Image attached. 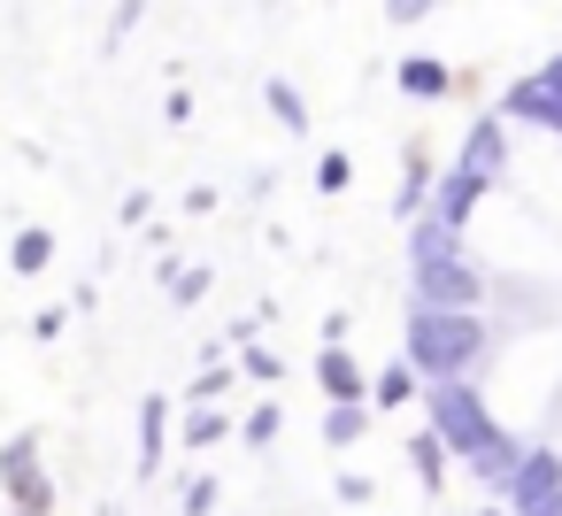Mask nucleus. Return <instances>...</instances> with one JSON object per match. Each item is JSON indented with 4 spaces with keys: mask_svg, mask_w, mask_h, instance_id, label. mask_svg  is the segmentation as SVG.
<instances>
[{
    "mask_svg": "<svg viewBox=\"0 0 562 516\" xmlns=\"http://www.w3.org/2000/svg\"><path fill=\"white\" fill-rule=\"evenodd\" d=\"M370 493H378V485H370V478H362V470H347V478H339V501H355V508H362V501H370Z\"/></svg>",
    "mask_w": 562,
    "mask_h": 516,
    "instance_id": "cd10ccee",
    "label": "nucleus"
},
{
    "mask_svg": "<svg viewBox=\"0 0 562 516\" xmlns=\"http://www.w3.org/2000/svg\"><path fill=\"white\" fill-rule=\"evenodd\" d=\"M9 270H16L24 285L47 278V270H55V232H47V224H16V232H9Z\"/></svg>",
    "mask_w": 562,
    "mask_h": 516,
    "instance_id": "6e6552de",
    "label": "nucleus"
},
{
    "mask_svg": "<svg viewBox=\"0 0 562 516\" xmlns=\"http://www.w3.org/2000/svg\"><path fill=\"white\" fill-rule=\"evenodd\" d=\"M93 516H124V508H116V501H101V508H93Z\"/></svg>",
    "mask_w": 562,
    "mask_h": 516,
    "instance_id": "c85d7f7f",
    "label": "nucleus"
},
{
    "mask_svg": "<svg viewBox=\"0 0 562 516\" xmlns=\"http://www.w3.org/2000/svg\"><path fill=\"white\" fill-rule=\"evenodd\" d=\"M162 124H193V93H186V86H170V101H162Z\"/></svg>",
    "mask_w": 562,
    "mask_h": 516,
    "instance_id": "a878e982",
    "label": "nucleus"
},
{
    "mask_svg": "<svg viewBox=\"0 0 562 516\" xmlns=\"http://www.w3.org/2000/svg\"><path fill=\"white\" fill-rule=\"evenodd\" d=\"M316 385H324L331 408H370V370L347 347H316Z\"/></svg>",
    "mask_w": 562,
    "mask_h": 516,
    "instance_id": "39448f33",
    "label": "nucleus"
},
{
    "mask_svg": "<svg viewBox=\"0 0 562 516\" xmlns=\"http://www.w3.org/2000/svg\"><path fill=\"white\" fill-rule=\"evenodd\" d=\"M0 516H24V508H0Z\"/></svg>",
    "mask_w": 562,
    "mask_h": 516,
    "instance_id": "c756f323",
    "label": "nucleus"
},
{
    "mask_svg": "<svg viewBox=\"0 0 562 516\" xmlns=\"http://www.w3.org/2000/svg\"><path fill=\"white\" fill-rule=\"evenodd\" d=\"M539 124V132H562V55L547 63V70H531L524 86H508V109H501V124Z\"/></svg>",
    "mask_w": 562,
    "mask_h": 516,
    "instance_id": "20e7f679",
    "label": "nucleus"
},
{
    "mask_svg": "<svg viewBox=\"0 0 562 516\" xmlns=\"http://www.w3.org/2000/svg\"><path fill=\"white\" fill-rule=\"evenodd\" d=\"M101 32H109V47H124V32H139V9H132V0H124V9H109Z\"/></svg>",
    "mask_w": 562,
    "mask_h": 516,
    "instance_id": "393cba45",
    "label": "nucleus"
},
{
    "mask_svg": "<svg viewBox=\"0 0 562 516\" xmlns=\"http://www.w3.org/2000/svg\"><path fill=\"white\" fill-rule=\"evenodd\" d=\"M224 439H239L232 408H186V416H178V447H186V455H209V447H224Z\"/></svg>",
    "mask_w": 562,
    "mask_h": 516,
    "instance_id": "9b49d317",
    "label": "nucleus"
},
{
    "mask_svg": "<svg viewBox=\"0 0 562 516\" xmlns=\"http://www.w3.org/2000/svg\"><path fill=\"white\" fill-rule=\"evenodd\" d=\"M401 362H408L424 385H470L477 362H485V324H477V316L408 309V347H401Z\"/></svg>",
    "mask_w": 562,
    "mask_h": 516,
    "instance_id": "f257e3e1",
    "label": "nucleus"
},
{
    "mask_svg": "<svg viewBox=\"0 0 562 516\" xmlns=\"http://www.w3.org/2000/svg\"><path fill=\"white\" fill-rule=\"evenodd\" d=\"M370 431V408H324V447H355Z\"/></svg>",
    "mask_w": 562,
    "mask_h": 516,
    "instance_id": "412c9836",
    "label": "nucleus"
},
{
    "mask_svg": "<svg viewBox=\"0 0 562 516\" xmlns=\"http://www.w3.org/2000/svg\"><path fill=\"white\" fill-rule=\"evenodd\" d=\"M408 462H416V485H424V493H439V478H447V447H439V431H431V424L408 439Z\"/></svg>",
    "mask_w": 562,
    "mask_h": 516,
    "instance_id": "a211bd4d",
    "label": "nucleus"
},
{
    "mask_svg": "<svg viewBox=\"0 0 562 516\" xmlns=\"http://www.w3.org/2000/svg\"><path fill=\"white\" fill-rule=\"evenodd\" d=\"M216 501H224V478H216V470H186V478L170 485V508H178V516H216Z\"/></svg>",
    "mask_w": 562,
    "mask_h": 516,
    "instance_id": "f8f14e48",
    "label": "nucleus"
},
{
    "mask_svg": "<svg viewBox=\"0 0 562 516\" xmlns=\"http://www.w3.org/2000/svg\"><path fill=\"white\" fill-rule=\"evenodd\" d=\"M439 193V178H431V155L424 147H408V170H401V193H393V216H416L424 201Z\"/></svg>",
    "mask_w": 562,
    "mask_h": 516,
    "instance_id": "4468645a",
    "label": "nucleus"
},
{
    "mask_svg": "<svg viewBox=\"0 0 562 516\" xmlns=\"http://www.w3.org/2000/svg\"><path fill=\"white\" fill-rule=\"evenodd\" d=\"M232 385H239V362H201V378L186 385V408H224Z\"/></svg>",
    "mask_w": 562,
    "mask_h": 516,
    "instance_id": "dca6fc26",
    "label": "nucleus"
},
{
    "mask_svg": "<svg viewBox=\"0 0 562 516\" xmlns=\"http://www.w3.org/2000/svg\"><path fill=\"white\" fill-rule=\"evenodd\" d=\"M0 501L24 508V516H55V478H47V439L40 431L0 439Z\"/></svg>",
    "mask_w": 562,
    "mask_h": 516,
    "instance_id": "f03ea898",
    "label": "nucleus"
},
{
    "mask_svg": "<svg viewBox=\"0 0 562 516\" xmlns=\"http://www.w3.org/2000/svg\"><path fill=\"white\" fill-rule=\"evenodd\" d=\"M63 332H70V309H55V301H47V309L32 316V339H40V347H55Z\"/></svg>",
    "mask_w": 562,
    "mask_h": 516,
    "instance_id": "b1692460",
    "label": "nucleus"
},
{
    "mask_svg": "<svg viewBox=\"0 0 562 516\" xmlns=\"http://www.w3.org/2000/svg\"><path fill=\"white\" fill-rule=\"evenodd\" d=\"M278 431H285V408H278V401H255V408L239 416V447H247V455H270Z\"/></svg>",
    "mask_w": 562,
    "mask_h": 516,
    "instance_id": "2eb2a0df",
    "label": "nucleus"
},
{
    "mask_svg": "<svg viewBox=\"0 0 562 516\" xmlns=\"http://www.w3.org/2000/svg\"><path fill=\"white\" fill-rule=\"evenodd\" d=\"M477 301H485V278L462 255L416 262V309H431V316H477Z\"/></svg>",
    "mask_w": 562,
    "mask_h": 516,
    "instance_id": "7ed1b4c3",
    "label": "nucleus"
},
{
    "mask_svg": "<svg viewBox=\"0 0 562 516\" xmlns=\"http://www.w3.org/2000/svg\"><path fill=\"white\" fill-rule=\"evenodd\" d=\"M209 285H216V270H209V262H186L162 293H170V309H201V301H209Z\"/></svg>",
    "mask_w": 562,
    "mask_h": 516,
    "instance_id": "6ab92c4d",
    "label": "nucleus"
},
{
    "mask_svg": "<svg viewBox=\"0 0 562 516\" xmlns=\"http://www.w3.org/2000/svg\"><path fill=\"white\" fill-rule=\"evenodd\" d=\"M162 455H170V393H147L139 401V478H162Z\"/></svg>",
    "mask_w": 562,
    "mask_h": 516,
    "instance_id": "0eeeda50",
    "label": "nucleus"
},
{
    "mask_svg": "<svg viewBox=\"0 0 562 516\" xmlns=\"http://www.w3.org/2000/svg\"><path fill=\"white\" fill-rule=\"evenodd\" d=\"M477 193H485V186H477V178H462V170H447V178H439V193H431V224H439V232H454V239H462V216H470V209H477Z\"/></svg>",
    "mask_w": 562,
    "mask_h": 516,
    "instance_id": "9d476101",
    "label": "nucleus"
},
{
    "mask_svg": "<svg viewBox=\"0 0 562 516\" xmlns=\"http://www.w3.org/2000/svg\"><path fill=\"white\" fill-rule=\"evenodd\" d=\"M186 216H216V186H186Z\"/></svg>",
    "mask_w": 562,
    "mask_h": 516,
    "instance_id": "bb28decb",
    "label": "nucleus"
},
{
    "mask_svg": "<svg viewBox=\"0 0 562 516\" xmlns=\"http://www.w3.org/2000/svg\"><path fill=\"white\" fill-rule=\"evenodd\" d=\"M501 162H508V124H501V116H477V124H470V139H462V162H454V170H462V178H477V186H493V170H501Z\"/></svg>",
    "mask_w": 562,
    "mask_h": 516,
    "instance_id": "423d86ee",
    "label": "nucleus"
},
{
    "mask_svg": "<svg viewBox=\"0 0 562 516\" xmlns=\"http://www.w3.org/2000/svg\"><path fill=\"white\" fill-rule=\"evenodd\" d=\"M262 101H270V124H278V132H293V139L308 132V101H301L293 78H262Z\"/></svg>",
    "mask_w": 562,
    "mask_h": 516,
    "instance_id": "ddd939ff",
    "label": "nucleus"
},
{
    "mask_svg": "<svg viewBox=\"0 0 562 516\" xmlns=\"http://www.w3.org/2000/svg\"><path fill=\"white\" fill-rule=\"evenodd\" d=\"M347 186H355V155L324 147V155H316V193H347Z\"/></svg>",
    "mask_w": 562,
    "mask_h": 516,
    "instance_id": "4be33fe9",
    "label": "nucleus"
},
{
    "mask_svg": "<svg viewBox=\"0 0 562 516\" xmlns=\"http://www.w3.org/2000/svg\"><path fill=\"white\" fill-rule=\"evenodd\" d=\"M232 362H239V378H255V385H278V378H285V355H278V347H262V339H255V347H239Z\"/></svg>",
    "mask_w": 562,
    "mask_h": 516,
    "instance_id": "aec40b11",
    "label": "nucleus"
},
{
    "mask_svg": "<svg viewBox=\"0 0 562 516\" xmlns=\"http://www.w3.org/2000/svg\"><path fill=\"white\" fill-rule=\"evenodd\" d=\"M116 224H139V232H147V224H155V193H147V186H132V193L116 201Z\"/></svg>",
    "mask_w": 562,
    "mask_h": 516,
    "instance_id": "5701e85b",
    "label": "nucleus"
},
{
    "mask_svg": "<svg viewBox=\"0 0 562 516\" xmlns=\"http://www.w3.org/2000/svg\"><path fill=\"white\" fill-rule=\"evenodd\" d=\"M416 385H424V378H416L408 362H385V370L370 378V408H408V401H416Z\"/></svg>",
    "mask_w": 562,
    "mask_h": 516,
    "instance_id": "f3484780",
    "label": "nucleus"
},
{
    "mask_svg": "<svg viewBox=\"0 0 562 516\" xmlns=\"http://www.w3.org/2000/svg\"><path fill=\"white\" fill-rule=\"evenodd\" d=\"M393 86H401L408 101H447V93H454V70H447L439 55H408V63L393 70Z\"/></svg>",
    "mask_w": 562,
    "mask_h": 516,
    "instance_id": "1a4fd4ad",
    "label": "nucleus"
}]
</instances>
